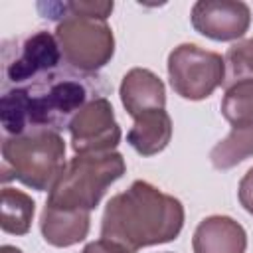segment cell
I'll return each mask as SVG.
<instances>
[{"label":"cell","mask_w":253,"mask_h":253,"mask_svg":"<svg viewBox=\"0 0 253 253\" xmlns=\"http://www.w3.org/2000/svg\"><path fill=\"white\" fill-rule=\"evenodd\" d=\"M0 253H22V249H18V247H14V245H2Z\"/></svg>","instance_id":"ffe728a7"},{"label":"cell","mask_w":253,"mask_h":253,"mask_svg":"<svg viewBox=\"0 0 253 253\" xmlns=\"http://www.w3.org/2000/svg\"><path fill=\"white\" fill-rule=\"evenodd\" d=\"M223 61H225L223 87L237 83V81L253 79V38L239 40L233 45H229Z\"/></svg>","instance_id":"e0dca14e"},{"label":"cell","mask_w":253,"mask_h":253,"mask_svg":"<svg viewBox=\"0 0 253 253\" xmlns=\"http://www.w3.org/2000/svg\"><path fill=\"white\" fill-rule=\"evenodd\" d=\"M63 168L65 142L57 130L36 128L2 142V182L18 180L36 192H47Z\"/></svg>","instance_id":"3957f363"},{"label":"cell","mask_w":253,"mask_h":253,"mask_svg":"<svg viewBox=\"0 0 253 253\" xmlns=\"http://www.w3.org/2000/svg\"><path fill=\"white\" fill-rule=\"evenodd\" d=\"M121 103L125 111L136 119L142 113L166 107V89L162 79L144 67H132L125 73L119 87Z\"/></svg>","instance_id":"30bf717a"},{"label":"cell","mask_w":253,"mask_h":253,"mask_svg":"<svg viewBox=\"0 0 253 253\" xmlns=\"http://www.w3.org/2000/svg\"><path fill=\"white\" fill-rule=\"evenodd\" d=\"M184 206L178 198L144 180H134L125 192L107 202L101 237L136 253L144 247L174 241L184 227Z\"/></svg>","instance_id":"6da1fadb"},{"label":"cell","mask_w":253,"mask_h":253,"mask_svg":"<svg viewBox=\"0 0 253 253\" xmlns=\"http://www.w3.org/2000/svg\"><path fill=\"white\" fill-rule=\"evenodd\" d=\"M166 67L174 93L188 101L208 99L225 81L223 57L196 43H180L174 47Z\"/></svg>","instance_id":"8992f818"},{"label":"cell","mask_w":253,"mask_h":253,"mask_svg":"<svg viewBox=\"0 0 253 253\" xmlns=\"http://www.w3.org/2000/svg\"><path fill=\"white\" fill-rule=\"evenodd\" d=\"M81 253H130V251H128L126 247H123L121 243L113 241V239L101 237V239H97V241L87 243Z\"/></svg>","instance_id":"d6986e66"},{"label":"cell","mask_w":253,"mask_h":253,"mask_svg":"<svg viewBox=\"0 0 253 253\" xmlns=\"http://www.w3.org/2000/svg\"><path fill=\"white\" fill-rule=\"evenodd\" d=\"M59 59L61 51L55 36L40 30L24 40L12 59H6V77L12 83H26L42 73H51Z\"/></svg>","instance_id":"9c48e42d"},{"label":"cell","mask_w":253,"mask_h":253,"mask_svg":"<svg viewBox=\"0 0 253 253\" xmlns=\"http://www.w3.org/2000/svg\"><path fill=\"white\" fill-rule=\"evenodd\" d=\"M237 198H239V204L243 206V210L253 215V166H251V168L243 174V178L239 180Z\"/></svg>","instance_id":"ac0fdd59"},{"label":"cell","mask_w":253,"mask_h":253,"mask_svg":"<svg viewBox=\"0 0 253 253\" xmlns=\"http://www.w3.org/2000/svg\"><path fill=\"white\" fill-rule=\"evenodd\" d=\"M249 156H253V125L231 128L210 152V160L217 170H229Z\"/></svg>","instance_id":"9a60e30c"},{"label":"cell","mask_w":253,"mask_h":253,"mask_svg":"<svg viewBox=\"0 0 253 253\" xmlns=\"http://www.w3.org/2000/svg\"><path fill=\"white\" fill-rule=\"evenodd\" d=\"M87 85L71 73H47L32 87H12L0 99V121L8 136L36 128L61 130L87 103Z\"/></svg>","instance_id":"7a4b0ae2"},{"label":"cell","mask_w":253,"mask_h":253,"mask_svg":"<svg viewBox=\"0 0 253 253\" xmlns=\"http://www.w3.org/2000/svg\"><path fill=\"white\" fill-rule=\"evenodd\" d=\"M36 202L22 190L4 186L2 190V215L0 227L10 235H26L32 227Z\"/></svg>","instance_id":"5bb4252c"},{"label":"cell","mask_w":253,"mask_h":253,"mask_svg":"<svg viewBox=\"0 0 253 253\" xmlns=\"http://www.w3.org/2000/svg\"><path fill=\"white\" fill-rule=\"evenodd\" d=\"M192 249L194 253H245L247 233L229 215H210L198 223Z\"/></svg>","instance_id":"8fae6325"},{"label":"cell","mask_w":253,"mask_h":253,"mask_svg":"<svg viewBox=\"0 0 253 253\" xmlns=\"http://www.w3.org/2000/svg\"><path fill=\"white\" fill-rule=\"evenodd\" d=\"M126 170L121 152L75 154L47 194V206L71 211H93L109 186Z\"/></svg>","instance_id":"277c9868"},{"label":"cell","mask_w":253,"mask_h":253,"mask_svg":"<svg viewBox=\"0 0 253 253\" xmlns=\"http://www.w3.org/2000/svg\"><path fill=\"white\" fill-rule=\"evenodd\" d=\"M55 40L63 61L81 73L103 69L115 53V36L107 22L65 16L55 26Z\"/></svg>","instance_id":"5b68a950"},{"label":"cell","mask_w":253,"mask_h":253,"mask_svg":"<svg viewBox=\"0 0 253 253\" xmlns=\"http://www.w3.org/2000/svg\"><path fill=\"white\" fill-rule=\"evenodd\" d=\"M192 26L213 42H235L251 24V10L239 0H200L192 6Z\"/></svg>","instance_id":"ba28073f"},{"label":"cell","mask_w":253,"mask_h":253,"mask_svg":"<svg viewBox=\"0 0 253 253\" xmlns=\"http://www.w3.org/2000/svg\"><path fill=\"white\" fill-rule=\"evenodd\" d=\"M172 138V119L166 109H154L134 119L126 132V142L140 156H154L162 152Z\"/></svg>","instance_id":"4fadbf2b"},{"label":"cell","mask_w":253,"mask_h":253,"mask_svg":"<svg viewBox=\"0 0 253 253\" xmlns=\"http://www.w3.org/2000/svg\"><path fill=\"white\" fill-rule=\"evenodd\" d=\"M91 227L89 211H71L51 206H43L40 217V229L45 243L53 247H71L83 241Z\"/></svg>","instance_id":"7c38bea8"},{"label":"cell","mask_w":253,"mask_h":253,"mask_svg":"<svg viewBox=\"0 0 253 253\" xmlns=\"http://www.w3.org/2000/svg\"><path fill=\"white\" fill-rule=\"evenodd\" d=\"M221 115L231 125V128L253 125V79L237 81L225 87Z\"/></svg>","instance_id":"2e32d148"},{"label":"cell","mask_w":253,"mask_h":253,"mask_svg":"<svg viewBox=\"0 0 253 253\" xmlns=\"http://www.w3.org/2000/svg\"><path fill=\"white\" fill-rule=\"evenodd\" d=\"M71 146L75 154L113 152L121 142V126L107 97L89 99L69 123Z\"/></svg>","instance_id":"52a82bcc"}]
</instances>
